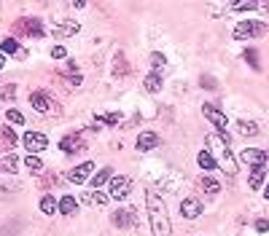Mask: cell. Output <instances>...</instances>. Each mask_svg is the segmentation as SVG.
<instances>
[{
    "instance_id": "cell-1",
    "label": "cell",
    "mask_w": 269,
    "mask_h": 236,
    "mask_svg": "<svg viewBox=\"0 0 269 236\" xmlns=\"http://www.w3.org/2000/svg\"><path fill=\"white\" fill-rule=\"evenodd\" d=\"M226 140H229V137L221 134V132L207 134V150H210V156L216 159V164H218L221 169H224L229 177H235V174H237V161H235V156H231Z\"/></svg>"
},
{
    "instance_id": "cell-2",
    "label": "cell",
    "mask_w": 269,
    "mask_h": 236,
    "mask_svg": "<svg viewBox=\"0 0 269 236\" xmlns=\"http://www.w3.org/2000/svg\"><path fill=\"white\" fill-rule=\"evenodd\" d=\"M146 209H148V220H151V231H154V236H170L167 207H165V202H162L154 191L146 193Z\"/></svg>"
},
{
    "instance_id": "cell-3",
    "label": "cell",
    "mask_w": 269,
    "mask_h": 236,
    "mask_svg": "<svg viewBox=\"0 0 269 236\" xmlns=\"http://www.w3.org/2000/svg\"><path fill=\"white\" fill-rule=\"evenodd\" d=\"M11 32L27 35V38H41V35H46V32H43V25H41V19H32V16H22L19 22H14Z\"/></svg>"
},
{
    "instance_id": "cell-4",
    "label": "cell",
    "mask_w": 269,
    "mask_h": 236,
    "mask_svg": "<svg viewBox=\"0 0 269 236\" xmlns=\"http://www.w3.org/2000/svg\"><path fill=\"white\" fill-rule=\"evenodd\" d=\"M264 32H266L264 22H240L231 35H235L237 41H245V38H261Z\"/></svg>"
},
{
    "instance_id": "cell-5",
    "label": "cell",
    "mask_w": 269,
    "mask_h": 236,
    "mask_svg": "<svg viewBox=\"0 0 269 236\" xmlns=\"http://www.w3.org/2000/svg\"><path fill=\"white\" fill-rule=\"evenodd\" d=\"M132 191V180L130 177H113L111 180V199H116V202H121V199H127Z\"/></svg>"
},
{
    "instance_id": "cell-6",
    "label": "cell",
    "mask_w": 269,
    "mask_h": 236,
    "mask_svg": "<svg viewBox=\"0 0 269 236\" xmlns=\"http://www.w3.org/2000/svg\"><path fill=\"white\" fill-rule=\"evenodd\" d=\"M30 105H32L38 113H54V110H57L54 100H51L46 91H32V94H30Z\"/></svg>"
},
{
    "instance_id": "cell-7",
    "label": "cell",
    "mask_w": 269,
    "mask_h": 236,
    "mask_svg": "<svg viewBox=\"0 0 269 236\" xmlns=\"http://www.w3.org/2000/svg\"><path fill=\"white\" fill-rule=\"evenodd\" d=\"M240 161L245 164V167H264V164L269 161V156L264 150H256V148H245L242 153H240Z\"/></svg>"
},
{
    "instance_id": "cell-8",
    "label": "cell",
    "mask_w": 269,
    "mask_h": 236,
    "mask_svg": "<svg viewBox=\"0 0 269 236\" xmlns=\"http://www.w3.org/2000/svg\"><path fill=\"white\" fill-rule=\"evenodd\" d=\"M202 113H205V118H210V124H213V126L218 129V132H221V134H226V126H229V118H226L224 113H221L218 108H213V105H205V108H202Z\"/></svg>"
},
{
    "instance_id": "cell-9",
    "label": "cell",
    "mask_w": 269,
    "mask_h": 236,
    "mask_svg": "<svg viewBox=\"0 0 269 236\" xmlns=\"http://www.w3.org/2000/svg\"><path fill=\"white\" fill-rule=\"evenodd\" d=\"M22 143H25V148L32 153V156H35V153H41V150L49 148V140H46V134H41V132H27Z\"/></svg>"
},
{
    "instance_id": "cell-10",
    "label": "cell",
    "mask_w": 269,
    "mask_h": 236,
    "mask_svg": "<svg viewBox=\"0 0 269 236\" xmlns=\"http://www.w3.org/2000/svg\"><path fill=\"white\" fill-rule=\"evenodd\" d=\"M78 30H81L78 22H73V19H60V22H54V27H51L54 38H73Z\"/></svg>"
},
{
    "instance_id": "cell-11",
    "label": "cell",
    "mask_w": 269,
    "mask_h": 236,
    "mask_svg": "<svg viewBox=\"0 0 269 236\" xmlns=\"http://www.w3.org/2000/svg\"><path fill=\"white\" fill-rule=\"evenodd\" d=\"M92 172H95V164H92V161H84V164H78L76 169L67 172V180H70V183H86V177H89Z\"/></svg>"
},
{
    "instance_id": "cell-12",
    "label": "cell",
    "mask_w": 269,
    "mask_h": 236,
    "mask_svg": "<svg viewBox=\"0 0 269 236\" xmlns=\"http://www.w3.org/2000/svg\"><path fill=\"white\" fill-rule=\"evenodd\" d=\"M202 209H205V204L200 202V199H186V202L181 204V215L186 220H194V218L202 215Z\"/></svg>"
},
{
    "instance_id": "cell-13",
    "label": "cell",
    "mask_w": 269,
    "mask_h": 236,
    "mask_svg": "<svg viewBox=\"0 0 269 236\" xmlns=\"http://www.w3.org/2000/svg\"><path fill=\"white\" fill-rule=\"evenodd\" d=\"M162 145V140H159V134H154V132H143L137 137V143H135V148L137 150H154V148H159Z\"/></svg>"
},
{
    "instance_id": "cell-14",
    "label": "cell",
    "mask_w": 269,
    "mask_h": 236,
    "mask_svg": "<svg viewBox=\"0 0 269 236\" xmlns=\"http://www.w3.org/2000/svg\"><path fill=\"white\" fill-rule=\"evenodd\" d=\"M135 207H130V209H119V212H113V215H111V220L116 223V226H119V228H127V226H135Z\"/></svg>"
},
{
    "instance_id": "cell-15",
    "label": "cell",
    "mask_w": 269,
    "mask_h": 236,
    "mask_svg": "<svg viewBox=\"0 0 269 236\" xmlns=\"http://www.w3.org/2000/svg\"><path fill=\"white\" fill-rule=\"evenodd\" d=\"M81 202L89 204V207H105L108 204V196H105L102 191H86L84 196H81Z\"/></svg>"
},
{
    "instance_id": "cell-16",
    "label": "cell",
    "mask_w": 269,
    "mask_h": 236,
    "mask_svg": "<svg viewBox=\"0 0 269 236\" xmlns=\"http://www.w3.org/2000/svg\"><path fill=\"white\" fill-rule=\"evenodd\" d=\"M16 143H19V137L14 134V129L6 126L3 132H0V150H14Z\"/></svg>"
},
{
    "instance_id": "cell-17",
    "label": "cell",
    "mask_w": 269,
    "mask_h": 236,
    "mask_svg": "<svg viewBox=\"0 0 269 236\" xmlns=\"http://www.w3.org/2000/svg\"><path fill=\"white\" fill-rule=\"evenodd\" d=\"M60 148H62L65 153H76V150L84 148V143H81V137H78V134H67V137L60 140Z\"/></svg>"
},
{
    "instance_id": "cell-18",
    "label": "cell",
    "mask_w": 269,
    "mask_h": 236,
    "mask_svg": "<svg viewBox=\"0 0 269 236\" xmlns=\"http://www.w3.org/2000/svg\"><path fill=\"white\" fill-rule=\"evenodd\" d=\"M162 86H165V78H162V73H148L146 75V91L156 94V91H162Z\"/></svg>"
},
{
    "instance_id": "cell-19",
    "label": "cell",
    "mask_w": 269,
    "mask_h": 236,
    "mask_svg": "<svg viewBox=\"0 0 269 236\" xmlns=\"http://www.w3.org/2000/svg\"><path fill=\"white\" fill-rule=\"evenodd\" d=\"M108 180H113V169H111V167H105V169H100L95 177H92V185H95V191H100V188L108 183Z\"/></svg>"
},
{
    "instance_id": "cell-20",
    "label": "cell",
    "mask_w": 269,
    "mask_h": 236,
    "mask_svg": "<svg viewBox=\"0 0 269 236\" xmlns=\"http://www.w3.org/2000/svg\"><path fill=\"white\" fill-rule=\"evenodd\" d=\"M200 188L207 193V196H216V193H221V183L216 180V177H202L200 180Z\"/></svg>"
},
{
    "instance_id": "cell-21",
    "label": "cell",
    "mask_w": 269,
    "mask_h": 236,
    "mask_svg": "<svg viewBox=\"0 0 269 236\" xmlns=\"http://www.w3.org/2000/svg\"><path fill=\"white\" fill-rule=\"evenodd\" d=\"M130 73V65H127V59H124V54L119 51L113 56V75H127Z\"/></svg>"
},
{
    "instance_id": "cell-22",
    "label": "cell",
    "mask_w": 269,
    "mask_h": 236,
    "mask_svg": "<svg viewBox=\"0 0 269 236\" xmlns=\"http://www.w3.org/2000/svg\"><path fill=\"white\" fill-rule=\"evenodd\" d=\"M16 161H19V159L14 156V153H6V156H3V161H0V169H3V172H11V174H14V172H16V167H19Z\"/></svg>"
},
{
    "instance_id": "cell-23",
    "label": "cell",
    "mask_w": 269,
    "mask_h": 236,
    "mask_svg": "<svg viewBox=\"0 0 269 236\" xmlns=\"http://www.w3.org/2000/svg\"><path fill=\"white\" fill-rule=\"evenodd\" d=\"M54 209H60V202H54V196H43L41 199V212L43 215H54Z\"/></svg>"
},
{
    "instance_id": "cell-24",
    "label": "cell",
    "mask_w": 269,
    "mask_h": 236,
    "mask_svg": "<svg viewBox=\"0 0 269 236\" xmlns=\"http://www.w3.org/2000/svg\"><path fill=\"white\" fill-rule=\"evenodd\" d=\"M76 199L73 196H62L60 199V212H62V215H73V212H76Z\"/></svg>"
},
{
    "instance_id": "cell-25",
    "label": "cell",
    "mask_w": 269,
    "mask_h": 236,
    "mask_svg": "<svg viewBox=\"0 0 269 236\" xmlns=\"http://www.w3.org/2000/svg\"><path fill=\"white\" fill-rule=\"evenodd\" d=\"M250 188H253V191H259V188L264 185V167H256L253 172H250Z\"/></svg>"
},
{
    "instance_id": "cell-26",
    "label": "cell",
    "mask_w": 269,
    "mask_h": 236,
    "mask_svg": "<svg viewBox=\"0 0 269 236\" xmlns=\"http://www.w3.org/2000/svg\"><path fill=\"white\" fill-rule=\"evenodd\" d=\"M196 164H200L202 169H213V167H218V164H216V159L210 156V150H202L200 156H196Z\"/></svg>"
},
{
    "instance_id": "cell-27",
    "label": "cell",
    "mask_w": 269,
    "mask_h": 236,
    "mask_svg": "<svg viewBox=\"0 0 269 236\" xmlns=\"http://www.w3.org/2000/svg\"><path fill=\"white\" fill-rule=\"evenodd\" d=\"M19 51H22V49H19V43H16L14 38H6L3 46H0V54H14V56H16Z\"/></svg>"
},
{
    "instance_id": "cell-28",
    "label": "cell",
    "mask_w": 269,
    "mask_h": 236,
    "mask_svg": "<svg viewBox=\"0 0 269 236\" xmlns=\"http://www.w3.org/2000/svg\"><path fill=\"white\" fill-rule=\"evenodd\" d=\"M100 121H97V126L100 124H108V126H113V124H119L121 121V113H102V115H97Z\"/></svg>"
},
{
    "instance_id": "cell-29",
    "label": "cell",
    "mask_w": 269,
    "mask_h": 236,
    "mask_svg": "<svg viewBox=\"0 0 269 236\" xmlns=\"http://www.w3.org/2000/svg\"><path fill=\"white\" fill-rule=\"evenodd\" d=\"M240 134L253 137V134H259V126H256L253 121H240Z\"/></svg>"
},
{
    "instance_id": "cell-30",
    "label": "cell",
    "mask_w": 269,
    "mask_h": 236,
    "mask_svg": "<svg viewBox=\"0 0 269 236\" xmlns=\"http://www.w3.org/2000/svg\"><path fill=\"white\" fill-rule=\"evenodd\" d=\"M165 65H167V56L165 54H151V67H154V73L165 70Z\"/></svg>"
},
{
    "instance_id": "cell-31",
    "label": "cell",
    "mask_w": 269,
    "mask_h": 236,
    "mask_svg": "<svg viewBox=\"0 0 269 236\" xmlns=\"http://www.w3.org/2000/svg\"><path fill=\"white\" fill-rule=\"evenodd\" d=\"M25 164H27V169H30V172H43V161H41L38 156H32V153L25 159Z\"/></svg>"
},
{
    "instance_id": "cell-32",
    "label": "cell",
    "mask_w": 269,
    "mask_h": 236,
    "mask_svg": "<svg viewBox=\"0 0 269 236\" xmlns=\"http://www.w3.org/2000/svg\"><path fill=\"white\" fill-rule=\"evenodd\" d=\"M65 81H67V86H81V75L76 73V65L70 62V73L65 75Z\"/></svg>"
},
{
    "instance_id": "cell-33",
    "label": "cell",
    "mask_w": 269,
    "mask_h": 236,
    "mask_svg": "<svg viewBox=\"0 0 269 236\" xmlns=\"http://www.w3.org/2000/svg\"><path fill=\"white\" fill-rule=\"evenodd\" d=\"M14 94H16V86H14V84L0 86V100H14Z\"/></svg>"
},
{
    "instance_id": "cell-34",
    "label": "cell",
    "mask_w": 269,
    "mask_h": 236,
    "mask_svg": "<svg viewBox=\"0 0 269 236\" xmlns=\"http://www.w3.org/2000/svg\"><path fill=\"white\" fill-rule=\"evenodd\" d=\"M245 59L250 62L253 70H259V67H261V65H259V51H256V49H248V51H245Z\"/></svg>"
},
{
    "instance_id": "cell-35",
    "label": "cell",
    "mask_w": 269,
    "mask_h": 236,
    "mask_svg": "<svg viewBox=\"0 0 269 236\" xmlns=\"http://www.w3.org/2000/svg\"><path fill=\"white\" fill-rule=\"evenodd\" d=\"M6 118H8V124H16V126H19V124H25V115H22L19 110H8Z\"/></svg>"
},
{
    "instance_id": "cell-36",
    "label": "cell",
    "mask_w": 269,
    "mask_h": 236,
    "mask_svg": "<svg viewBox=\"0 0 269 236\" xmlns=\"http://www.w3.org/2000/svg\"><path fill=\"white\" fill-rule=\"evenodd\" d=\"M41 185H43V188H49V185H60V174H46Z\"/></svg>"
},
{
    "instance_id": "cell-37",
    "label": "cell",
    "mask_w": 269,
    "mask_h": 236,
    "mask_svg": "<svg viewBox=\"0 0 269 236\" xmlns=\"http://www.w3.org/2000/svg\"><path fill=\"white\" fill-rule=\"evenodd\" d=\"M250 8H256V3H231V11H250Z\"/></svg>"
},
{
    "instance_id": "cell-38",
    "label": "cell",
    "mask_w": 269,
    "mask_h": 236,
    "mask_svg": "<svg viewBox=\"0 0 269 236\" xmlns=\"http://www.w3.org/2000/svg\"><path fill=\"white\" fill-rule=\"evenodd\" d=\"M51 56H54V59H65V56H67V51L62 49V46H54V49H51Z\"/></svg>"
},
{
    "instance_id": "cell-39",
    "label": "cell",
    "mask_w": 269,
    "mask_h": 236,
    "mask_svg": "<svg viewBox=\"0 0 269 236\" xmlns=\"http://www.w3.org/2000/svg\"><path fill=\"white\" fill-rule=\"evenodd\" d=\"M256 231L266 233V231H269V220H256Z\"/></svg>"
},
{
    "instance_id": "cell-40",
    "label": "cell",
    "mask_w": 269,
    "mask_h": 236,
    "mask_svg": "<svg viewBox=\"0 0 269 236\" xmlns=\"http://www.w3.org/2000/svg\"><path fill=\"white\" fill-rule=\"evenodd\" d=\"M200 84H202V86H207V89H216V81H213V78H202Z\"/></svg>"
},
{
    "instance_id": "cell-41",
    "label": "cell",
    "mask_w": 269,
    "mask_h": 236,
    "mask_svg": "<svg viewBox=\"0 0 269 236\" xmlns=\"http://www.w3.org/2000/svg\"><path fill=\"white\" fill-rule=\"evenodd\" d=\"M3 67H6V56H3V54H0V70H3Z\"/></svg>"
},
{
    "instance_id": "cell-42",
    "label": "cell",
    "mask_w": 269,
    "mask_h": 236,
    "mask_svg": "<svg viewBox=\"0 0 269 236\" xmlns=\"http://www.w3.org/2000/svg\"><path fill=\"white\" fill-rule=\"evenodd\" d=\"M264 196H266V202H269V185H266V191H264Z\"/></svg>"
}]
</instances>
